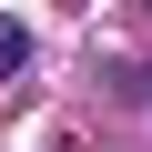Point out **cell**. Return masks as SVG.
I'll use <instances>...</instances> for the list:
<instances>
[{"label": "cell", "mask_w": 152, "mask_h": 152, "mask_svg": "<svg viewBox=\"0 0 152 152\" xmlns=\"http://www.w3.org/2000/svg\"><path fill=\"white\" fill-rule=\"evenodd\" d=\"M31 61V41H20V20H0V71H20Z\"/></svg>", "instance_id": "obj_1"}]
</instances>
